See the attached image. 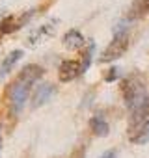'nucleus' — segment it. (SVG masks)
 <instances>
[{
    "label": "nucleus",
    "mask_w": 149,
    "mask_h": 158,
    "mask_svg": "<svg viewBox=\"0 0 149 158\" xmlns=\"http://www.w3.org/2000/svg\"><path fill=\"white\" fill-rule=\"evenodd\" d=\"M121 93H123V99H125L127 108L132 110V112H138L140 108H143L149 102L145 84H143L142 78H138V76L125 78L123 86H121Z\"/></svg>",
    "instance_id": "2"
},
{
    "label": "nucleus",
    "mask_w": 149,
    "mask_h": 158,
    "mask_svg": "<svg viewBox=\"0 0 149 158\" xmlns=\"http://www.w3.org/2000/svg\"><path fill=\"white\" fill-rule=\"evenodd\" d=\"M129 48V34L127 32H116L114 39L110 41V45L104 48L103 56H101V61L106 63V61H114L117 58H121Z\"/></svg>",
    "instance_id": "3"
},
{
    "label": "nucleus",
    "mask_w": 149,
    "mask_h": 158,
    "mask_svg": "<svg viewBox=\"0 0 149 158\" xmlns=\"http://www.w3.org/2000/svg\"><path fill=\"white\" fill-rule=\"evenodd\" d=\"M43 67L41 65H26L23 67V71L15 76V80L10 86V110L13 115H19L28 101L30 89L34 88V84L43 76Z\"/></svg>",
    "instance_id": "1"
},
{
    "label": "nucleus",
    "mask_w": 149,
    "mask_h": 158,
    "mask_svg": "<svg viewBox=\"0 0 149 158\" xmlns=\"http://www.w3.org/2000/svg\"><path fill=\"white\" fill-rule=\"evenodd\" d=\"M129 138H130L132 143H138V145L147 143V141H149V119L142 121L136 128H132V132H130Z\"/></svg>",
    "instance_id": "6"
},
{
    "label": "nucleus",
    "mask_w": 149,
    "mask_h": 158,
    "mask_svg": "<svg viewBox=\"0 0 149 158\" xmlns=\"http://www.w3.org/2000/svg\"><path fill=\"white\" fill-rule=\"evenodd\" d=\"M117 76H119V69H117V67H112V69H110V73H108L104 78H106L108 82H112V80H116Z\"/></svg>",
    "instance_id": "12"
},
{
    "label": "nucleus",
    "mask_w": 149,
    "mask_h": 158,
    "mask_svg": "<svg viewBox=\"0 0 149 158\" xmlns=\"http://www.w3.org/2000/svg\"><path fill=\"white\" fill-rule=\"evenodd\" d=\"M0 156H2V125H0Z\"/></svg>",
    "instance_id": "14"
},
{
    "label": "nucleus",
    "mask_w": 149,
    "mask_h": 158,
    "mask_svg": "<svg viewBox=\"0 0 149 158\" xmlns=\"http://www.w3.org/2000/svg\"><path fill=\"white\" fill-rule=\"evenodd\" d=\"M84 45V35L79 30H67L63 35V47L69 50H77Z\"/></svg>",
    "instance_id": "8"
},
{
    "label": "nucleus",
    "mask_w": 149,
    "mask_h": 158,
    "mask_svg": "<svg viewBox=\"0 0 149 158\" xmlns=\"http://www.w3.org/2000/svg\"><path fill=\"white\" fill-rule=\"evenodd\" d=\"M90 127H92V130H93L95 136H108V132H110L108 123H106L104 117H101V115H93V117L90 119Z\"/></svg>",
    "instance_id": "9"
},
{
    "label": "nucleus",
    "mask_w": 149,
    "mask_h": 158,
    "mask_svg": "<svg viewBox=\"0 0 149 158\" xmlns=\"http://www.w3.org/2000/svg\"><path fill=\"white\" fill-rule=\"evenodd\" d=\"M54 91H56V88L52 84H41V86H37V89H36V93L32 97V108H39L41 104L49 102L50 97L54 95Z\"/></svg>",
    "instance_id": "5"
},
{
    "label": "nucleus",
    "mask_w": 149,
    "mask_h": 158,
    "mask_svg": "<svg viewBox=\"0 0 149 158\" xmlns=\"http://www.w3.org/2000/svg\"><path fill=\"white\" fill-rule=\"evenodd\" d=\"M21 58H23V50L17 48V50H11V52L2 60V63H0V80H2V78L15 67V63H17Z\"/></svg>",
    "instance_id": "7"
},
{
    "label": "nucleus",
    "mask_w": 149,
    "mask_h": 158,
    "mask_svg": "<svg viewBox=\"0 0 149 158\" xmlns=\"http://www.w3.org/2000/svg\"><path fill=\"white\" fill-rule=\"evenodd\" d=\"M80 74H82L80 61H77V60H65V61L60 63V69H58L60 82H71L77 76H80Z\"/></svg>",
    "instance_id": "4"
},
{
    "label": "nucleus",
    "mask_w": 149,
    "mask_h": 158,
    "mask_svg": "<svg viewBox=\"0 0 149 158\" xmlns=\"http://www.w3.org/2000/svg\"><path fill=\"white\" fill-rule=\"evenodd\" d=\"M92 54H93V43H90V47L82 52V61H80V67H82V73L90 67L92 63Z\"/></svg>",
    "instance_id": "11"
},
{
    "label": "nucleus",
    "mask_w": 149,
    "mask_h": 158,
    "mask_svg": "<svg viewBox=\"0 0 149 158\" xmlns=\"http://www.w3.org/2000/svg\"><path fill=\"white\" fill-rule=\"evenodd\" d=\"M132 11H136L132 17L149 13V0H136V2H134V8H132Z\"/></svg>",
    "instance_id": "10"
},
{
    "label": "nucleus",
    "mask_w": 149,
    "mask_h": 158,
    "mask_svg": "<svg viewBox=\"0 0 149 158\" xmlns=\"http://www.w3.org/2000/svg\"><path fill=\"white\" fill-rule=\"evenodd\" d=\"M99 158H117V152L114 151V149H110V151H106V152H103Z\"/></svg>",
    "instance_id": "13"
}]
</instances>
